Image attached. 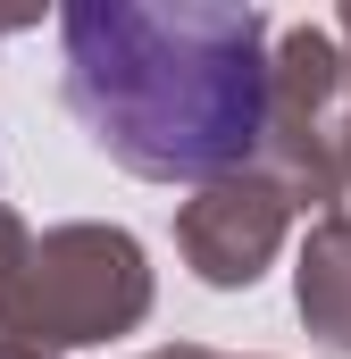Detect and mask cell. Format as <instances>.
Segmentation results:
<instances>
[{
	"instance_id": "obj_1",
	"label": "cell",
	"mask_w": 351,
	"mask_h": 359,
	"mask_svg": "<svg viewBox=\"0 0 351 359\" xmlns=\"http://www.w3.org/2000/svg\"><path fill=\"white\" fill-rule=\"evenodd\" d=\"M267 17L243 0H76L59 8L67 109L143 184L243 176L267 142Z\"/></svg>"
},
{
	"instance_id": "obj_2",
	"label": "cell",
	"mask_w": 351,
	"mask_h": 359,
	"mask_svg": "<svg viewBox=\"0 0 351 359\" xmlns=\"http://www.w3.org/2000/svg\"><path fill=\"white\" fill-rule=\"evenodd\" d=\"M151 268L126 226H51L42 243L0 209V343L76 351L143 326Z\"/></svg>"
},
{
	"instance_id": "obj_3",
	"label": "cell",
	"mask_w": 351,
	"mask_h": 359,
	"mask_svg": "<svg viewBox=\"0 0 351 359\" xmlns=\"http://www.w3.org/2000/svg\"><path fill=\"white\" fill-rule=\"evenodd\" d=\"M267 176L293 209H326L351 184V59L335 25H284L267 50Z\"/></svg>"
},
{
	"instance_id": "obj_4",
	"label": "cell",
	"mask_w": 351,
	"mask_h": 359,
	"mask_svg": "<svg viewBox=\"0 0 351 359\" xmlns=\"http://www.w3.org/2000/svg\"><path fill=\"white\" fill-rule=\"evenodd\" d=\"M284 226H293V201L267 168H243V176L201 184L184 209H176V251L184 268L218 292H243L260 284V268L284 251Z\"/></svg>"
},
{
	"instance_id": "obj_5",
	"label": "cell",
	"mask_w": 351,
	"mask_h": 359,
	"mask_svg": "<svg viewBox=\"0 0 351 359\" xmlns=\"http://www.w3.org/2000/svg\"><path fill=\"white\" fill-rule=\"evenodd\" d=\"M301 318L318 343L351 351V209H326L301 243Z\"/></svg>"
},
{
	"instance_id": "obj_6",
	"label": "cell",
	"mask_w": 351,
	"mask_h": 359,
	"mask_svg": "<svg viewBox=\"0 0 351 359\" xmlns=\"http://www.w3.org/2000/svg\"><path fill=\"white\" fill-rule=\"evenodd\" d=\"M335 34H343V59H351V8H343V17H335Z\"/></svg>"
}]
</instances>
